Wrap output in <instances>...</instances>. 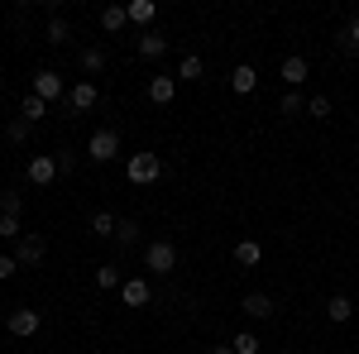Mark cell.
<instances>
[{"label":"cell","instance_id":"6da1fadb","mask_svg":"<svg viewBox=\"0 0 359 354\" xmlns=\"http://www.w3.org/2000/svg\"><path fill=\"white\" fill-rule=\"evenodd\" d=\"M125 172H130V182H135V187H149V182H158V177H163V158H158V154H130Z\"/></svg>","mask_w":359,"mask_h":354},{"label":"cell","instance_id":"7a4b0ae2","mask_svg":"<svg viewBox=\"0 0 359 354\" xmlns=\"http://www.w3.org/2000/svg\"><path fill=\"white\" fill-rule=\"evenodd\" d=\"M144 268L158 273V278H168V273L177 268V249H172V240H154V245H144Z\"/></svg>","mask_w":359,"mask_h":354},{"label":"cell","instance_id":"3957f363","mask_svg":"<svg viewBox=\"0 0 359 354\" xmlns=\"http://www.w3.org/2000/svg\"><path fill=\"white\" fill-rule=\"evenodd\" d=\"M29 91H34L39 101H48V106H53V101H62V96H67V82L57 77L53 67H39V72H34V86H29Z\"/></svg>","mask_w":359,"mask_h":354},{"label":"cell","instance_id":"277c9868","mask_svg":"<svg viewBox=\"0 0 359 354\" xmlns=\"http://www.w3.org/2000/svg\"><path fill=\"white\" fill-rule=\"evenodd\" d=\"M43 254H48V240H43V235H20V240H15V264H20V268L43 264Z\"/></svg>","mask_w":359,"mask_h":354},{"label":"cell","instance_id":"5b68a950","mask_svg":"<svg viewBox=\"0 0 359 354\" xmlns=\"http://www.w3.org/2000/svg\"><path fill=\"white\" fill-rule=\"evenodd\" d=\"M86 154H91V163H111V158H120V135H115V130H96L91 144H86Z\"/></svg>","mask_w":359,"mask_h":354},{"label":"cell","instance_id":"8992f818","mask_svg":"<svg viewBox=\"0 0 359 354\" xmlns=\"http://www.w3.org/2000/svg\"><path fill=\"white\" fill-rule=\"evenodd\" d=\"M39 326H43V321H39V311H34V306H15V311L5 316V330H10V335H20V340L39 335Z\"/></svg>","mask_w":359,"mask_h":354},{"label":"cell","instance_id":"52a82bcc","mask_svg":"<svg viewBox=\"0 0 359 354\" xmlns=\"http://www.w3.org/2000/svg\"><path fill=\"white\" fill-rule=\"evenodd\" d=\"M53 177H57L53 154H34V158H29V182H34V187H53Z\"/></svg>","mask_w":359,"mask_h":354},{"label":"cell","instance_id":"ba28073f","mask_svg":"<svg viewBox=\"0 0 359 354\" xmlns=\"http://www.w3.org/2000/svg\"><path fill=\"white\" fill-rule=\"evenodd\" d=\"M96 101H101V91H96V82H91V77H82V82L67 86V106H72V110H91Z\"/></svg>","mask_w":359,"mask_h":354},{"label":"cell","instance_id":"9c48e42d","mask_svg":"<svg viewBox=\"0 0 359 354\" xmlns=\"http://www.w3.org/2000/svg\"><path fill=\"white\" fill-rule=\"evenodd\" d=\"M149 297H154L149 278H125V282H120V301H125V306H149Z\"/></svg>","mask_w":359,"mask_h":354},{"label":"cell","instance_id":"30bf717a","mask_svg":"<svg viewBox=\"0 0 359 354\" xmlns=\"http://www.w3.org/2000/svg\"><path fill=\"white\" fill-rule=\"evenodd\" d=\"M149 101H154V106H172V101H177V77H149Z\"/></svg>","mask_w":359,"mask_h":354},{"label":"cell","instance_id":"8fae6325","mask_svg":"<svg viewBox=\"0 0 359 354\" xmlns=\"http://www.w3.org/2000/svg\"><path fill=\"white\" fill-rule=\"evenodd\" d=\"M240 306H245L249 321H269V316H273V297H269V292H245Z\"/></svg>","mask_w":359,"mask_h":354},{"label":"cell","instance_id":"7c38bea8","mask_svg":"<svg viewBox=\"0 0 359 354\" xmlns=\"http://www.w3.org/2000/svg\"><path fill=\"white\" fill-rule=\"evenodd\" d=\"M163 53H168V34L144 29V34H139V57H163Z\"/></svg>","mask_w":359,"mask_h":354},{"label":"cell","instance_id":"4fadbf2b","mask_svg":"<svg viewBox=\"0 0 359 354\" xmlns=\"http://www.w3.org/2000/svg\"><path fill=\"white\" fill-rule=\"evenodd\" d=\"M254 86H259V72H254L249 62H240V67L230 72V91H235V96H249Z\"/></svg>","mask_w":359,"mask_h":354},{"label":"cell","instance_id":"5bb4252c","mask_svg":"<svg viewBox=\"0 0 359 354\" xmlns=\"http://www.w3.org/2000/svg\"><path fill=\"white\" fill-rule=\"evenodd\" d=\"M201 77H206V57L201 53H187L177 62V82H201Z\"/></svg>","mask_w":359,"mask_h":354},{"label":"cell","instance_id":"9a60e30c","mask_svg":"<svg viewBox=\"0 0 359 354\" xmlns=\"http://www.w3.org/2000/svg\"><path fill=\"white\" fill-rule=\"evenodd\" d=\"M306 72H311V67H306V57H302V53L283 57V82H287V86H302V82H306Z\"/></svg>","mask_w":359,"mask_h":354},{"label":"cell","instance_id":"2e32d148","mask_svg":"<svg viewBox=\"0 0 359 354\" xmlns=\"http://www.w3.org/2000/svg\"><path fill=\"white\" fill-rule=\"evenodd\" d=\"M125 10H130V25H139V29H149V25H154V15H158L154 0H130Z\"/></svg>","mask_w":359,"mask_h":354},{"label":"cell","instance_id":"e0dca14e","mask_svg":"<svg viewBox=\"0 0 359 354\" xmlns=\"http://www.w3.org/2000/svg\"><path fill=\"white\" fill-rule=\"evenodd\" d=\"M125 25H130V10H125V5H106V10H101V29H106V34H120Z\"/></svg>","mask_w":359,"mask_h":354},{"label":"cell","instance_id":"ac0fdd59","mask_svg":"<svg viewBox=\"0 0 359 354\" xmlns=\"http://www.w3.org/2000/svg\"><path fill=\"white\" fill-rule=\"evenodd\" d=\"M43 115H48V101H39V96L29 91L25 101H20V120H25V125H39Z\"/></svg>","mask_w":359,"mask_h":354},{"label":"cell","instance_id":"d6986e66","mask_svg":"<svg viewBox=\"0 0 359 354\" xmlns=\"http://www.w3.org/2000/svg\"><path fill=\"white\" fill-rule=\"evenodd\" d=\"M115 245H120V249L139 245V220L135 216H120V225H115Z\"/></svg>","mask_w":359,"mask_h":354},{"label":"cell","instance_id":"ffe728a7","mask_svg":"<svg viewBox=\"0 0 359 354\" xmlns=\"http://www.w3.org/2000/svg\"><path fill=\"white\" fill-rule=\"evenodd\" d=\"M115 225H120V216H115V211H96V216H91V235L115 240Z\"/></svg>","mask_w":359,"mask_h":354},{"label":"cell","instance_id":"44dd1931","mask_svg":"<svg viewBox=\"0 0 359 354\" xmlns=\"http://www.w3.org/2000/svg\"><path fill=\"white\" fill-rule=\"evenodd\" d=\"M259 259H264V245H259V240H240V245H235V264H245V268H254Z\"/></svg>","mask_w":359,"mask_h":354},{"label":"cell","instance_id":"7402d4cb","mask_svg":"<svg viewBox=\"0 0 359 354\" xmlns=\"http://www.w3.org/2000/svg\"><path fill=\"white\" fill-rule=\"evenodd\" d=\"M326 316H331V321H350V316H355V301L345 297V292H335V297L326 301Z\"/></svg>","mask_w":359,"mask_h":354},{"label":"cell","instance_id":"603a6c76","mask_svg":"<svg viewBox=\"0 0 359 354\" xmlns=\"http://www.w3.org/2000/svg\"><path fill=\"white\" fill-rule=\"evenodd\" d=\"M82 72H86V77L106 72V48H82Z\"/></svg>","mask_w":359,"mask_h":354},{"label":"cell","instance_id":"cb8c5ba5","mask_svg":"<svg viewBox=\"0 0 359 354\" xmlns=\"http://www.w3.org/2000/svg\"><path fill=\"white\" fill-rule=\"evenodd\" d=\"M120 282H125V278H120L115 264H101V268H96V287H101V292H111V287H120Z\"/></svg>","mask_w":359,"mask_h":354},{"label":"cell","instance_id":"d4e9b609","mask_svg":"<svg viewBox=\"0 0 359 354\" xmlns=\"http://www.w3.org/2000/svg\"><path fill=\"white\" fill-rule=\"evenodd\" d=\"M230 350H235V354H259L264 345H259V335H254V330H240V335L230 340Z\"/></svg>","mask_w":359,"mask_h":354},{"label":"cell","instance_id":"484cf974","mask_svg":"<svg viewBox=\"0 0 359 354\" xmlns=\"http://www.w3.org/2000/svg\"><path fill=\"white\" fill-rule=\"evenodd\" d=\"M43 34H48V43H67V34H72V29H67V20H62V15H53Z\"/></svg>","mask_w":359,"mask_h":354},{"label":"cell","instance_id":"4316f807","mask_svg":"<svg viewBox=\"0 0 359 354\" xmlns=\"http://www.w3.org/2000/svg\"><path fill=\"white\" fill-rule=\"evenodd\" d=\"M20 211H25L20 191H5V196H0V216H15V220H20Z\"/></svg>","mask_w":359,"mask_h":354},{"label":"cell","instance_id":"83f0119b","mask_svg":"<svg viewBox=\"0 0 359 354\" xmlns=\"http://www.w3.org/2000/svg\"><path fill=\"white\" fill-rule=\"evenodd\" d=\"M29 130H34V125H25V120H10V125H5V139H10V144H29Z\"/></svg>","mask_w":359,"mask_h":354},{"label":"cell","instance_id":"f1b7e54d","mask_svg":"<svg viewBox=\"0 0 359 354\" xmlns=\"http://www.w3.org/2000/svg\"><path fill=\"white\" fill-rule=\"evenodd\" d=\"M340 48H345V53H359V15L350 20V25H345V39H340Z\"/></svg>","mask_w":359,"mask_h":354},{"label":"cell","instance_id":"f546056e","mask_svg":"<svg viewBox=\"0 0 359 354\" xmlns=\"http://www.w3.org/2000/svg\"><path fill=\"white\" fill-rule=\"evenodd\" d=\"M278 110H283V115H297V110H306V101L297 96V91H283V101H278Z\"/></svg>","mask_w":359,"mask_h":354},{"label":"cell","instance_id":"4dcf8cb0","mask_svg":"<svg viewBox=\"0 0 359 354\" xmlns=\"http://www.w3.org/2000/svg\"><path fill=\"white\" fill-rule=\"evenodd\" d=\"M306 115H311V120H326V115H331V101H326V96H311V101H306Z\"/></svg>","mask_w":359,"mask_h":354},{"label":"cell","instance_id":"1f68e13d","mask_svg":"<svg viewBox=\"0 0 359 354\" xmlns=\"http://www.w3.org/2000/svg\"><path fill=\"white\" fill-rule=\"evenodd\" d=\"M0 240H20V220L15 216H0Z\"/></svg>","mask_w":359,"mask_h":354},{"label":"cell","instance_id":"d6a6232c","mask_svg":"<svg viewBox=\"0 0 359 354\" xmlns=\"http://www.w3.org/2000/svg\"><path fill=\"white\" fill-rule=\"evenodd\" d=\"M20 273V264H15V254H0V282H10Z\"/></svg>","mask_w":359,"mask_h":354},{"label":"cell","instance_id":"836d02e7","mask_svg":"<svg viewBox=\"0 0 359 354\" xmlns=\"http://www.w3.org/2000/svg\"><path fill=\"white\" fill-rule=\"evenodd\" d=\"M211 354H235V350H230V345H216V350H211Z\"/></svg>","mask_w":359,"mask_h":354}]
</instances>
